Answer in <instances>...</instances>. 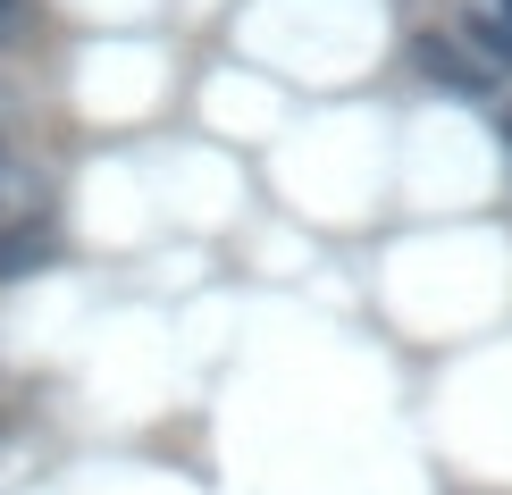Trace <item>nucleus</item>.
<instances>
[{
	"label": "nucleus",
	"instance_id": "nucleus-1",
	"mask_svg": "<svg viewBox=\"0 0 512 495\" xmlns=\"http://www.w3.org/2000/svg\"><path fill=\"white\" fill-rule=\"evenodd\" d=\"M42 261H59V227L42 210H0V277H26Z\"/></svg>",
	"mask_w": 512,
	"mask_h": 495
}]
</instances>
